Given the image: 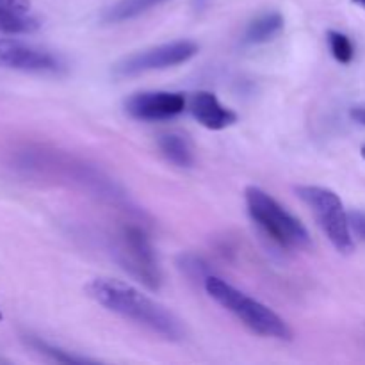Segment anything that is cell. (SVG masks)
Segmentation results:
<instances>
[{
    "label": "cell",
    "mask_w": 365,
    "mask_h": 365,
    "mask_svg": "<svg viewBox=\"0 0 365 365\" xmlns=\"http://www.w3.org/2000/svg\"><path fill=\"white\" fill-rule=\"evenodd\" d=\"M86 294L109 312L132 321L171 342L185 339V328L173 312L135 289L114 278H93L86 284Z\"/></svg>",
    "instance_id": "cell-1"
},
{
    "label": "cell",
    "mask_w": 365,
    "mask_h": 365,
    "mask_svg": "<svg viewBox=\"0 0 365 365\" xmlns=\"http://www.w3.org/2000/svg\"><path fill=\"white\" fill-rule=\"evenodd\" d=\"M203 287L217 305L234 314L250 331L266 339L292 341L291 327L274 310L260 303L259 299L245 294L216 274H209L203 280Z\"/></svg>",
    "instance_id": "cell-2"
},
{
    "label": "cell",
    "mask_w": 365,
    "mask_h": 365,
    "mask_svg": "<svg viewBox=\"0 0 365 365\" xmlns=\"http://www.w3.org/2000/svg\"><path fill=\"white\" fill-rule=\"evenodd\" d=\"M0 9L31 13V0H0Z\"/></svg>",
    "instance_id": "cell-18"
},
{
    "label": "cell",
    "mask_w": 365,
    "mask_h": 365,
    "mask_svg": "<svg viewBox=\"0 0 365 365\" xmlns=\"http://www.w3.org/2000/svg\"><path fill=\"white\" fill-rule=\"evenodd\" d=\"M189 110H191L192 118L209 130H223V128L232 127L239 120L237 113L225 107L217 100V96L210 91L192 93L191 100H189Z\"/></svg>",
    "instance_id": "cell-9"
},
{
    "label": "cell",
    "mask_w": 365,
    "mask_h": 365,
    "mask_svg": "<svg viewBox=\"0 0 365 365\" xmlns=\"http://www.w3.org/2000/svg\"><path fill=\"white\" fill-rule=\"evenodd\" d=\"M185 106V96L173 91H139L125 100L127 114L139 121L171 120L184 113Z\"/></svg>",
    "instance_id": "cell-8"
},
{
    "label": "cell",
    "mask_w": 365,
    "mask_h": 365,
    "mask_svg": "<svg viewBox=\"0 0 365 365\" xmlns=\"http://www.w3.org/2000/svg\"><path fill=\"white\" fill-rule=\"evenodd\" d=\"M348 220L353 234L359 235L362 241H365V212H362V210H351V212H348Z\"/></svg>",
    "instance_id": "cell-17"
},
{
    "label": "cell",
    "mask_w": 365,
    "mask_h": 365,
    "mask_svg": "<svg viewBox=\"0 0 365 365\" xmlns=\"http://www.w3.org/2000/svg\"><path fill=\"white\" fill-rule=\"evenodd\" d=\"M196 2H198V4H203V2H205V0H196Z\"/></svg>",
    "instance_id": "cell-23"
},
{
    "label": "cell",
    "mask_w": 365,
    "mask_h": 365,
    "mask_svg": "<svg viewBox=\"0 0 365 365\" xmlns=\"http://www.w3.org/2000/svg\"><path fill=\"white\" fill-rule=\"evenodd\" d=\"M39 27H41V21L32 13H18V11L0 9V34H32V32L39 31Z\"/></svg>",
    "instance_id": "cell-13"
},
{
    "label": "cell",
    "mask_w": 365,
    "mask_h": 365,
    "mask_svg": "<svg viewBox=\"0 0 365 365\" xmlns=\"http://www.w3.org/2000/svg\"><path fill=\"white\" fill-rule=\"evenodd\" d=\"M166 2L170 0H120L103 13V21L106 24H123V21L134 20Z\"/></svg>",
    "instance_id": "cell-12"
},
{
    "label": "cell",
    "mask_w": 365,
    "mask_h": 365,
    "mask_svg": "<svg viewBox=\"0 0 365 365\" xmlns=\"http://www.w3.org/2000/svg\"><path fill=\"white\" fill-rule=\"evenodd\" d=\"M327 39L335 61H339L341 64L351 63L353 57H355V46H353L351 39L348 36L339 31H328Z\"/></svg>",
    "instance_id": "cell-16"
},
{
    "label": "cell",
    "mask_w": 365,
    "mask_h": 365,
    "mask_svg": "<svg viewBox=\"0 0 365 365\" xmlns=\"http://www.w3.org/2000/svg\"><path fill=\"white\" fill-rule=\"evenodd\" d=\"M0 68L25 73L61 75L66 70V64L50 50L14 38H0Z\"/></svg>",
    "instance_id": "cell-7"
},
{
    "label": "cell",
    "mask_w": 365,
    "mask_h": 365,
    "mask_svg": "<svg viewBox=\"0 0 365 365\" xmlns=\"http://www.w3.org/2000/svg\"><path fill=\"white\" fill-rule=\"evenodd\" d=\"M114 259L121 269L127 271L132 278L141 282L150 291H159L163 285L157 253L143 228L128 225L121 228L114 242Z\"/></svg>",
    "instance_id": "cell-5"
},
{
    "label": "cell",
    "mask_w": 365,
    "mask_h": 365,
    "mask_svg": "<svg viewBox=\"0 0 365 365\" xmlns=\"http://www.w3.org/2000/svg\"><path fill=\"white\" fill-rule=\"evenodd\" d=\"M160 153L178 168H191L195 164V150L191 141L178 132H166L157 139Z\"/></svg>",
    "instance_id": "cell-10"
},
{
    "label": "cell",
    "mask_w": 365,
    "mask_h": 365,
    "mask_svg": "<svg viewBox=\"0 0 365 365\" xmlns=\"http://www.w3.org/2000/svg\"><path fill=\"white\" fill-rule=\"evenodd\" d=\"M246 207L253 223L273 242L285 250H307L312 245L305 225L292 216L264 189L250 185L245 189Z\"/></svg>",
    "instance_id": "cell-3"
},
{
    "label": "cell",
    "mask_w": 365,
    "mask_h": 365,
    "mask_svg": "<svg viewBox=\"0 0 365 365\" xmlns=\"http://www.w3.org/2000/svg\"><path fill=\"white\" fill-rule=\"evenodd\" d=\"M200 46L191 39H178V41L164 43V45L152 46V48L139 50V52L125 56L113 66V73L116 77H135V75L148 73L155 70L178 66L187 63L189 59L198 53Z\"/></svg>",
    "instance_id": "cell-6"
},
{
    "label": "cell",
    "mask_w": 365,
    "mask_h": 365,
    "mask_svg": "<svg viewBox=\"0 0 365 365\" xmlns=\"http://www.w3.org/2000/svg\"><path fill=\"white\" fill-rule=\"evenodd\" d=\"M25 342H27L34 351H38L39 355L46 356V359L52 360V362H59V364H93L95 362V360L91 359H86V356L66 351V349L59 348V346L50 344V342L43 341V339L36 337V335H25Z\"/></svg>",
    "instance_id": "cell-14"
},
{
    "label": "cell",
    "mask_w": 365,
    "mask_h": 365,
    "mask_svg": "<svg viewBox=\"0 0 365 365\" xmlns=\"http://www.w3.org/2000/svg\"><path fill=\"white\" fill-rule=\"evenodd\" d=\"M177 266L182 273L191 280H205L210 273V267L205 260L195 253H180L177 259Z\"/></svg>",
    "instance_id": "cell-15"
},
{
    "label": "cell",
    "mask_w": 365,
    "mask_h": 365,
    "mask_svg": "<svg viewBox=\"0 0 365 365\" xmlns=\"http://www.w3.org/2000/svg\"><path fill=\"white\" fill-rule=\"evenodd\" d=\"M353 4H355V6H359V7H362V9L365 11V0H353Z\"/></svg>",
    "instance_id": "cell-20"
},
{
    "label": "cell",
    "mask_w": 365,
    "mask_h": 365,
    "mask_svg": "<svg viewBox=\"0 0 365 365\" xmlns=\"http://www.w3.org/2000/svg\"><path fill=\"white\" fill-rule=\"evenodd\" d=\"M284 16L277 11L260 14L255 20L250 21V25L246 27L245 43H248V45H264V43L273 41L284 31Z\"/></svg>",
    "instance_id": "cell-11"
},
{
    "label": "cell",
    "mask_w": 365,
    "mask_h": 365,
    "mask_svg": "<svg viewBox=\"0 0 365 365\" xmlns=\"http://www.w3.org/2000/svg\"><path fill=\"white\" fill-rule=\"evenodd\" d=\"M4 319V316H2V310H0V321H2Z\"/></svg>",
    "instance_id": "cell-22"
},
{
    "label": "cell",
    "mask_w": 365,
    "mask_h": 365,
    "mask_svg": "<svg viewBox=\"0 0 365 365\" xmlns=\"http://www.w3.org/2000/svg\"><path fill=\"white\" fill-rule=\"evenodd\" d=\"M296 195L312 210L317 225L324 232L328 241L334 245V248L342 255L353 253L355 250L353 232L349 227L348 212L337 192L321 187V185H298Z\"/></svg>",
    "instance_id": "cell-4"
},
{
    "label": "cell",
    "mask_w": 365,
    "mask_h": 365,
    "mask_svg": "<svg viewBox=\"0 0 365 365\" xmlns=\"http://www.w3.org/2000/svg\"><path fill=\"white\" fill-rule=\"evenodd\" d=\"M360 155H362V159L365 160V145L362 146V148H360Z\"/></svg>",
    "instance_id": "cell-21"
},
{
    "label": "cell",
    "mask_w": 365,
    "mask_h": 365,
    "mask_svg": "<svg viewBox=\"0 0 365 365\" xmlns=\"http://www.w3.org/2000/svg\"><path fill=\"white\" fill-rule=\"evenodd\" d=\"M349 116H351V120H355L356 123L365 125V106L353 107V109L349 110Z\"/></svg>",
    "instance_id": "cell-19"
}]
</instances>
